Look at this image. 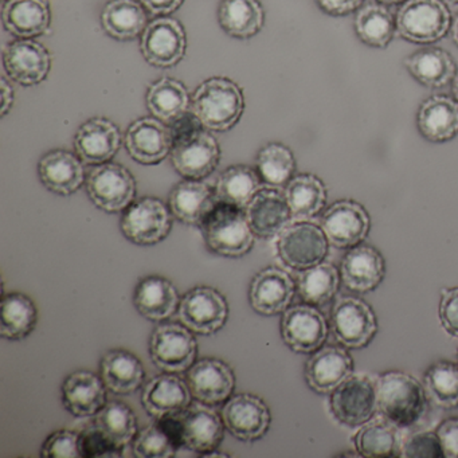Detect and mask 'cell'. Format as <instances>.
<instances>
[{
  "mask_svg": "<svg viewBox=\"0 0 458 458\" xmlns=\"http://www.w3.org/2000/svg\"><path fill=\"white\" fill-rule=\"evenodd\" d=\"M87 191L98 208L106 213H119L135 200L136 181L124 165L104 163L90 171Z\"/></svg>",
  "mask_w": 458,
  "mask_h": 458,
  "instance_id": "cell-8",
  "label": "cell"
},
{
  "mask_svg": "<svg viewBox=\"0 0 458 458\" xmlns=\"http://www.w3.org/2000/svg\"><path fill=\"white\" fill-rule=\"evenodd\" d=\"M445 457L458 458V418L445 420L437 430Z\"/></svg>",
  "mask_w": 458,
  "mask_h": 458,
  "instance_id": "cell-51",
  "label": "cell"
},
{
  "mask_svg": "<svg viewBox=\"0 0 458 458\" xmlns=\"http://www.w3.org/2000/svg\"><path fill=\"white\" fill-rule=\"evenodd\" d=\"M192 394L186 380L173 372L157 375L143 388L144 410L157 420L184 411L191 404Z\"/></svg>",
  "mask_w": 458,
  "mask_h": 458,
  "instance_id": "cell-21",
  "label": "cell"
},
{
  "mask_svg": "<svg viewBox=\"0 0 458 458\" xmlns=\"http://www.w3.org/2000/svg\"><path fill=\"white\" fill-rule=\"evenodd\" d=\"M148 14L165 17L173 14L183 4L184 0H139Z\"/></svg>",
  "mask_w": 458,
  "mask_h": 458,
  "instance_id": "cell-53",
  "label": "cell"
},
{
  "mask_svg": "<svg viewBox=\"0 0 458 458\" xmlns=\"http://www.w3.org/2000/svg\"><path fill=\"white\" fill-rule=\"evenodd\" d=\"M377 409V385L367 375H350L332 391L331 411L343 425H364Z\"/></svg>",
  "mask_w": 458,
  "mask_h": 458,
  "instance_id": "cell-12",
  "label": "cell"
},
{
  "mask_svg": "<svg viewBox=\"0 0 458 458\" xmlns=\"http://www.w3.org/2000/svg\"><path fill=\"white\" fill-rule=\"evenodd\" d=\"M385 259L372 246L351 249L342 262V280L350 291L367 293L374 291L385 278Z\"/></svg>",
  "mask_w": 458,
  "mask_h": 458,
  "instance_id": "cell-32",
  "label": "cell"
},
{
  "mask_svg": "<svg viewBox=\"0 0 458 458\" xmlns=\"http://www.w3.org/2000/svg\"><path fill=\"white\" fill-rule=\"evenodd\" d=\"M450 37H452V41L454 42V45H457L458 47V13L452 20V25H450Z\"/></svg>",
  "mask_w": 458,
  "mask_h": 458,
  "instance_id": "cell-55",
  "label": "cell"
},
{
  "mask_svg": "<svg viewBox=\"0 0 458 458\" xmlns=\"http://www.w3.org/2000/svg\"><path fill=\"white\" fill-rule=\"evenodd\" d=\"M245 214L251 232L262 240L281 234L292 216L285 194L276 187L259 190L246 206Z\"/></svg>",
  "mask_w": 458,
  "mask_h": 458,
  "instance_id": "cell-24",
  "label": "cell"
},
{
  "mask_svg": "<svg viewBox=\"0 0 458 458\" xmlns=\"http://www.w3.org/2000/svg\"><path fill=\"white\" fill-rule=\"evenodd\" d=\"M245 109L242 89L232 80L214 77L203 82L192 98V112L203 127L227 132L237 125Z\"/></svg>",
  "mask_w": 458,
  "mask_h": 458,
  "instance_id": "cell-1",
  "label": "cell"
},
{
  "mask_svg": "<svg viewBox=\"0 0 458 458\" xmlns=\"http://www.w3.org/2000/svg\"><path fill=\"white\" fill-rule=\"evenodd\" d=\"M205 130L197 128L174 139L171 163L183 178L200 181L218 167L221 148L216 138Z\"/></svg>",
  "mask_w": 458,
  "mask_h": 458,
  "instance_id": "cell-5",
  "label": "cell"
},
{
  "mask_svg": "<svg viewBox=\"0 0 458 458\" xmlns=\"http://www.w3.org/2000/svg\"><path fill=\"white\" fill-rule=\"evenodd\" d=\"M256 170L265 184L277 189L291 181L296 170V159L288 147L270 143L257 154Z\"/></svg>",
  "mask_w": 458,
  "mask_h": 458,
  "instance_id": "cell-45",
  "label": "cell"
},
{
  "mask_svg": "<svg viewBox=\"0 0 458 458\" xmlns=\"http://www.w3.org/2000/svg\"><path fill=\"white\" fill-rule=\"evenodd\" d=\"M186 49V31L174 18L152 21L141 36V55L155 68H174L183 60Z\"/></svg>",
  "mask_w": 458,
  "mask_h": 458,
  "instance_id": "cell-13",
  "label": "cell"
},
{
  "mask_svg": "<svg viewBox=\"0 0 458 458\" xmlns=\"http://www.w3.org/2000/svg\"><path fill=\"white\" fill-rule=\"evenodd\" d=\"M281 335L294 352L312 353L326 343L328 326L326 318L312 305H294L283 313Z\"/></svg>",
  "mask_w": 458,
  "mask_h": 458,
  "instance_id": "cell-16",
  "label": "cell"
},
{
  "mask_svg": "<svg viewBox=\"0 0 458 458\" xmlns=\"http://www.w3.org/2000/svg\"><path fill=\"white\" fill-rule=\"evenodd\" d=\"M178 291L173 283L160 276L141 278L133 293V304L147 320L163 323L179 308Z\"/></svg>",
  "mask_w": 458,
  "mask_h": 458,
  "instance_id": "cell-30",
  "label": "cell"
},
{
  "mask_svg": "<svg viewBox=\"0 0 458 458\" xmlns=\"http://www.w3.org/2000/svg\"><path fill=\"white\" fill-rule=\"evenodd\" d=\"M100 374L106 388L119 395L135 393L146 379V369L140 359L127 350H111L104 353Z\"/></svg>",
  "mask_w": 458,
  "mask_h": 458,
  "instance_id": "cell-33",
  "label": "cell"
},
{
  "mask_svg": "<svg viewBox=\"0 0 458 458\" xmlns=\"http://www.w3.org/2000/svg\"><path fill=\"white\" fill-rule=\"evenodd\" d=\"M294 296V283L291 276L278 267H265L254 276L249 288V301L259 315L275 316L284 313Z\"/></svg>",
  "mask_w": 458,
  "mask_h": 458,
  "instance_id": "cell-22",
  "label": "cell"
},
{
  "mask_svg": "<svg viewBox=\"0 0 458 458\" xmlns=\"http://www.w3.org/2000/svg\"><path fill=\"white\" fill-rule=\"evenodd\" d=\"M218 22L233 38H251L264 26V9L259 0H221Z\"/></svg>",
  "mask_w": 458,
  "mask_h": 458,
  "instance_id": "cell-36",
  "label": "cell"
},
{
  "mask_svg": "<svg viewBox=\"0 0 458 458\" xmlns=\"http://www.w3.org/2000/svg\"><path fill=\"white\" fill-rule=\"evenodd\" d=\"M355 446L367 458L395 457L402 450L395 425L386 418L364 423L356 433Z\"/></svg>",
  "mask_w": 458,
  "mask_h": 458,
  "instance_id": "cell-43",
  "label": "cell"
},
{
  "mask_svg": "<svg viewBox=\"0 0 458 458\" xmlns=\"http://www.w3.org/2000/svg\"><path fill=\"white\" fill-rule=\"evenodd\" d=\"M4 29L21 39L44 36L52 23L47 0H7L2 10Z\"/></svg>",
  "mask_w": 458,
  "mask_h": 458,
  "instance_id": "cell-29",
  "label": "cell"
},
{
  "mask_svg": "<svg viewBox=\"0 0 458 458\" xmlns=\"http://www.w3.org/2000/svg\"><path fill=\"white\" fill-rule=\"evenodd\" d=\"M38 310L30 297L20 292L4 293L0 305V335L7 340H23L36 329Z\"/></svg>",
  "mask_w": 458,
  "mask_h": 458,
  "instance_id": "cell-37",
  "label": "cell"
},
{
  "mask_svg": "<svg viewBox=\"0 0 458 458\" xmlns=\"http://www.w3.org/2000/svg\"><path fill=\"white\" fill-rule=\"evenodd\" d=\"M452 90H453V96H454V98H455V100H457V103H458V72H457V73H455L454 79H453Z\"/></svg>",
  "mask_w": 458,
  "mask_h": 458,
  "instance_id": "cell-56",
  "label": "cell"
},
{
  "mask_svg": "<svg viewBox=\"0 0 458 458\" xmlns=\"http://www.w3.org/2000/svg\"><path fill=\"white\" fill-rule=\"evenodd\" d=\"M452 2H454V4H458V0H452Z\"/></svg>",
  "mask_w": 458,
  "mask_h": 458,
  "instance_id": "cell-59",
  "label": "cell"
},
{
  "mask_svg": "<svg viewBox=\"0 0 458 458\" xmlns=\"http://www.w3.org/2000/svg\"><path fill=\"white\" fill-rule=\"evenodd\" d=\"M216 192L200 181L186 179L174 187L168 197V208L179 221L199 226L218 205Z\"/></svg>",
  "mask_w": 458,
  "mask_h": 458,
  "instance_id": "cell-28",
  "label": "cell"
},
{
  "mask_svg": "<svg viewBox=\"0 0 458 458\" xmlns=\"http://www.w3.org/2000/svg\"><path fill=\"white\" fill-rule=\"evenodd\" d=\"M120 229L124 237L135 245H157L170 234L173 213L157 198H141L125 208Z\"/></svg>",
  "mask_w": 458,
  "mask_h": 458,
  "instance_id": "cell-7",
  "label": "cell"
},
{
  "mask_svg": "<svg viewBox=\"0 0 458 458\" xmlns=\"http://www.w3.org/2000/svg\"><path fill=\"white\" fill-rule=\"evenodd\" d=\"M2 2H4H4H7V0H2Z\"/></svg>",
  "mask_w": 458,
  "mask_h": 458,
  "instance_id": "cell-60",
  "label": "cell"
},
{
  "mask_svg": "<svg viewBox=\"0 0 458 458\" xmlns=\"http://www.w3.org/2000/svg\"><path fill=\"white\" fill-rule=\"evenodd\" d=\"M171 418L178 428L179 442L190 452L205 454L216 450L224 439V420L210 404L198 401Z\"/></svg>",
  "mask_w": 458,
  "mask_h": 458,
  "instance_id": "cell-9",
  "label": "cell"
},
{
  "mask_svg": "<svg viewBox=\"0 0 458 458\" xmlns=\"http://www.w3.org/2000/svg\"><path fill=\"white\" fill-rule=\"evenodd\" d=\"M14 101V90L12 85L7 82L6 77H2V117L9 114Z\"/></svg>",
  "mask_w": 458,
  "mask_h": 458,
  "instance_id": "cell-54",
  "label": "cell"
},
{
  "mask_svg": "<svg viewBox=\"0 0 458 458\" xmlns=\"http://www.w3.org/2000/svg\"><path fill=\"white\" fill-rule=\"evenodd\" d=\"M426 391L437 406H458V366L450 361L433 364L425 375Z\"/></svg>",
  "mask_w": 458,
  "mask_h": 458,
  "instance_id": "cell-46",
  "label": "cell"
},
{
  "mask_svg": "<svg viewBox=\"0 0 458 458\" xmlns=\"http://www.w3.org/2000/svg\"><path fill=\"white\" fill-rule=\"evenodd\" d=\"M339 289V273L331 264H318L302 270L297 278V292L310 305H324L331 301Z\"/></svg>",
  "mask_w": 458,
  "mask_h": 458,
  "instance_id": "cell-44",
  "label": "cell"
},
{
  "mask_svg": "<svg viewBox=\"0 0 458 458\" xmlns=\"http://www.w3.org/2000/svg\"><path fill=\"white\" fill-rule=\"evenodd\" d=\"M93 426L116 449L123 450L138 436V418L128 404L108 402L95 415Z\"/></svg>",
  "mask_w": 458,
  "mask_h": 458,
  "instance_id": "cell-39",
  "label": "cell"
},
{
  "mask_svg": "<svg viewBox=\"0 0 458 458\" xmlns=\"http://www.w3.org/2000/svg\"><path fill=\"white\" fill-rule=\"evenodd\" d=\"M178 315L181 323L190 331L210 336L226 324L229 304L216 289L197 286L182 297Z\"/></svg>",
  "mask_w": 458,
  "mask_h": 458,
  "instance_id": "cell-10",
  "label": "cell"
},
{
  "mask_svg": "<svg viewBox=\"0 0 458 458\" xmlns=\"http://www.w3.org/2000/svg\"><path fill=\"white\" fill-rule=\"evenodd\" d=\"M286 202L292 216L297 221H307L323 210L327 200V190L323 182L310 174L294 176L286 184Z\"/></svg>",
  "mask_w": 458,
  "mask_h": 458,
  "instance_id": "cell-41",
  "label": "cell"
},
{
  "mask_svg": "<svg viewBox=\"0 0 458 458\" xmlns=\"http://www.w3.org/2000/svg\"><path fill=\"white\" fill-rule=\"evenodd\" d=\"M401 455L406 458L445 457L438 436L436 433H431V431H420V433L412 434L404 442Z\"/></svg>",
  "mask_w": 458,
  "mask_h": 458,
  "instance_id": "cell-49",
  "label": "cell"
},
{
  "mask_svg": "<svg viewBox=\"0 0 458 458\" xmlns=\"http://www.w3.org/2000/svg\"><path fill=\"white\" fill-rule=\"evenodd\" d=\"M106 388L103 377L95 372H72L61 386V396L65 409L76 417H93L106 403Z\"/></svg>",
  "mask_w": 458,
  "mask_h": 458,
  "instance_id": "cell-25",
  "label": "cell"
},
{
  "mask_svg": "<svg viewBox=\"0 0 458 458\" xmlns=\"http://www.w3.org/2000/svg\"><path fill=\"white\" fill-rule=\"evenodd\" d=\"M79 155L65 149L47 152L38 163L41 183L49 191L61 197H69L81 189L85 182V170Z\"/></svg>",
  "mask_w": 458,
  "mask_h": 458,
  "instance_id": "cell-26",
  "label": "cell"
},
{
  "mask_svg": "<svg viewBox=\"0 0 458 458\" xmlns=\"http://www.w3.org/2000/svg\"><path fill=\"white\" fill-rule=\"evenodd\" d=\"M353 361L342 347H324L305 364V380L318 394L332 393L352 375Z\"/></svg>",
  "mask_w": 458,
  "mask_h": 458,
  "instance_id": "cell-27",
  "label": "cell"
},
{
  "mask_svg": "<svg viewBox=\"0 0 458 458\" xmlns=\"http://www.w3.org/2000/svg\"><path fill=\"white\" fill-rule=\"evenodd\" d=\"M261 176L248 165H232L219 175L216 194L219 202L246 208L261 190Z\"/></svg>",
  "mask_w": 458,
  "mask_h": 458,
  "instance_id": "cell-42",
  "label": "cell"
},
{
  "mask_svg": "<svg viewBox=\"0 0 458 458\" xmlns=\"http://www.w3.org/2000/svg\"><path fill=\"white\" fill-rule=\"evenodd\" d=\"M420 135L431 143H445L458 135V103L449 96H431L417 114Z\"/></svg>",
  "mask_w": 458,
  "mask_h": 458,
  "instance_id": "cell-31",
  "label": "cell"
},
{
  "mask_svg": "<svg viewBox=\"0 0 458 458\" xmlns=\"http://www.w3.org/2000/svg\"><path fill=\"white\" fill-rule=\"evenodd\" d=\"M377 409L399 428H409L423 417L428 406L422 385L404 372H387L377 382Z\"/></svg>",
  "mask_w": 458,
  "mask_h": 458,
  "instance_id": "cell-2",
  "label": "cell"
},
{
  "mask_svg": "<svg viewBox=\"0 0 458 458\" xmlns=\"http://www.w3.org/2000/svg\"><path fill=\"white\" fill-rule=\"evenodd\" d=\"M203 457H230L229 454H226V453H218V450H211V452L205 453V454H202Z\"/></svg>",
  "mask_w": 458,
  "mask_h": 458,
  "instance_id": "cell-57",
  "label": "cell"
},
{
  "mask_svg": "<svg viewBox=\"0 0 458 458\" xmlns=\"http://www.w3.org/2000/svg\"><path fill=\"white\" fill-rule=\"evenodd\" d=\"M186 372V382L192 396L202 403L216 406L226 402L234 393V372L224 360L202 359L195 361Z\"/></svg>",
  "mask_w": 458,
  "mask_h": 458,
  "instance_id": "cell-19",
  "label": "cell"
},
{
  "mask_svg": "<svg viewBox=\"0 0 458 458\" xmlns=\"http://www.w3.org/2000/svg\"><path fill=\"white\" fill-rule=\"evenodd\" d=\"M369 213L352 200L334 203L321 216V229L335 248H355L369 232Z\"/></svg>",
  "mask_w": 458,
  "mask_h": 458,
  "instance_id": "cell-17",
  "label": "cell"
},
{
  "mask_svg": "<svg viewBox=\"0 0 458 458\" xmlns=\"http://www.w3.org/2000/svg\"><path fill=\"white\" fill-rule=\"evenodd\" d=\"M41 455L45 458L82 457L79 434L71 430L55 431L42 445Z\"/></svg>",
  "mask_w": 458,
  "mask_h": 458,
  "instance_id": "cell-48",
  "label": "cell"
},
{
  "mask_svg": "<svg viewBox=\"0 0 458 458\" xmlns=\"http://www.w3.org/2000/svg\"><path fill=\"white\" fill-rule=\"evenodd\" d=\"M353 28L364 45L385 49L395 37L396 20L385 4H369L358 10Z\"/></svg>",
  "mask_w": 458,
  "mask_h": 458,
  "instance_id": "cell-40",
  "label": "cell"
},
{
  "mask_svg": "<svg viewBox=\"0 0 458 458\" xmlns=\"http://www.w3.org/2000/svg\"><path fill=\"white\" fill-rule=\"evenodd\" d=\"M396 33L411 44L441 41L452 25L444 0H406L396 14Z\"/></svg>",
  "mask_w": 458,
  "mask_h": 458,
  "instance_id": "cell-4",
  "label": "cell"
},
{
  "mask_svg": "<svg viewBox=\"0 0 458 458\" xmlns=\"http://www.w3.org/2000/svg\"><path fill=\"white\" fill-rule=\"evenodd\" d=\"M194 332L183 324L162 323L149 336L148 351L151 360L165 372H186L198 355Z\"/></svg>",
  "mask_w": 458,
  "mask_h": 458,
  "instance_id": "cell-6",
  "label": "cell"
},
{
  "mask_svg": "<svg viewBox=\"0 0 458 458\" xmlns=\"http://www.w3.org/2000/svg\"><path fill=\"white\" fill-rule=\"evenodd\" d=\"M328 243L321 227L299 222L281 232L277 242L278 256L292 269H310L326 259Z\"/></svg>",
  "mask_w": 458,
  "mask_h": 458,
  "instance_id": "cell-11",
  "label": "cell"
},
{
  "mask_svg": "<svg viewBox=\"0 0 458 458\" xmlns=\"http://www.w3.org/2000/svg\"><path fill=\"white\" fill-rule=\"evenodd\" d=\"M124 144L135 162L155 165L171 154L174 138L170 127L165 123L155 117H141L128 128Z\"/></svg>",
  "mask_w": 458,
  "mask_h": 458,
  "instance_id": "cell-18",
  "label": "cell"
},
{
  "mask_svg": "<svg viewBox=\"0 0 458 458\" xmlns=\"http://www.w3.org/2000/svg\"><path fill=\"white\" fill-rule=\"evenodd\" d=\"M332 328L337 342L356 350L366 347L377 334V318L363 300L340 297L332 308Z\"/></svg>",
  "mask_w": 458,
  "mask_h": 458,
  "instance_id": "cell-15",
  "label": "cell"
},
{
  "mask_svg": "<svg viewBox=\"0 0 458 458\" xmlns=\"http://www.w3.org/2000/svg\"><path fill=\"white\" fill-rule=\"evenodd\" d=\"M146 101L147 108L155 119L171 125L186 114L190 98L186 87L181 81L163 77L148 88Z\"/></svg>",
  "mask_w": 458,
  "mask_h": 458,
  "instance_id": "cell-38",
  "label": "cell"
},
{
  "mask_svg": "<svg viewBox=\"0 0 458 458\" xmlns=\"http://www.w3.org/2000/svg\"><path fill=\"white\" fill-rule=\"evenodd\" d=\"M385 6H394V4H403L406 0H377Z\"/></svg>",
  "mask_w": 458,
  "mask_h": 458,
  "instance_id": "cell-58",
  "label": "cell"
},
{
  "mask_svg": "<svg viewBox=\"0 0 458 458\" xmlns=\"http://www.w3.org/2000/svg\"><path fill=\"white\" fill-rule=\"evenodd\" d=\"M120 147L122 135L119 127L103 117L88 120L74 136V149L85 165L108 163L119 152Z\"/></svg>",
  "mask_w": 458,
  "mask_h": 458,
  "instance_id": "cell-23",
  "label": "cell"
},
{
  "mask_svg": "<svg viewBox=\"0 0 458 458\" xmlns=\"http://www.w3.org/2000/svg\"><path fill=\"white\" fill-rule=\"evenodd\" d=\"M133 454L138 458H171L176 454L175 444L163 426L149 425L133 439Z\"/></svg>",
  "mask_w": 458,
  "mask_h": 458,
  "instance_id": "cell-47",
  "label": "cell"
},
{
  "mask_svg": "<svg viewBox=\"0 0 458 458\" xmlns=\"http://www.w3.org/2000/svg\"><path fill=\"white\" fill-rule=\"evenodd\" d=\"M364 0H316L321 12L332 17H345L358 12Z\"/></svg>",
  "mask_w": 458,
  "mask_h": 458,
  "instance_id": "cell-52",
  "label": "cell"
},
{
  "mask_svg": "<svg viewBox=\"0 0 458 458\" xmlns=\"http://www.w3.org/2000/svg\"><path fill=\"white\" fill-rule=\"evenodd\" d=\"M4 66L13 81L33 87L47 80L52 57L44 45L33 39H18L4 47Z\"/></svg>",
  "mask_w": 458,
  "mask_h": 458,
  "instance_id": "cell-20",
  "label": "cell"
},
{
  "mask_svg": "<svg viewBox=\"0 0 458 458\" xmlns=\"http://www.w3.org/2000/svg\"><path fill=\"white\" fill-rule=\"evenodd\" d=\"M404 66L415 81L430 89L445 87L457 73L450 53L438 47H426L412 53L404 60Z\"/></svg>",
  "mask_w": 458,
  "mask_h": 458,
  "instance_id": "cell-35",
  "label": "cell"
},
{
  "mask_svg": "<svg viewBox=\"0 0 458 458\" xmlns=\"http://www.w3.org/2000/svg\"><path fill=\"white\" fill-rule=\"evenodd\" d=\"M439 318L445 331L458 337V288L447 289L442 293Z\"/></svg>",
  "mask_w": 458,
  "mask_h": 458,
  "instance_id": "cell-50",
  "label": "cell"
},
{
  "mask_svg": "<svg viewBox=\"0 0 458 458\" xmlns=\"http://www.w3.org/2000/svg\"><path fill=\"white\" fill-rule=\"evenodd\" d=\"M101 25L111 38L133 41L148 26V13L138 0H111L101 13Z\"/></svg>",
  "mask_w": 458,
  "mask_h": 458,
  "instance_id": "cell-34",
  "label": "cell"
},
{
  "mask_svg": "<svg viewBox=\"0 0 458 458\" xmlns=\"http://www.w3.org/2000/svg\"><path fill=\"white\" fill-rule=\"evenodd\" d=\"M225 428L242 442H254L267 433L272 422L269 407L253 394L230 396L221 410Z\"/></svg>",
  "mask_w": 458,
  "mask_h": 458,
  "instance_id": "cell-14",
  "label": "cell"
},
{
  "mask_svg": "<svg viewBox=\"0 0 458 458\" xmlns=\"http://www.w3.org/2000/svg\"><path fill=\"white\" fill-rule=\"evenodd\" d=\"M200 229L208 248L227 259H240L248 254L256 237L246 218L245 208L224 202H218Z\"/></svg>",
  "mask_w": 458,
  "mask_h": 458,
  "instance_id": "cell-3",
  "label": "cell"
}]
</instances>
